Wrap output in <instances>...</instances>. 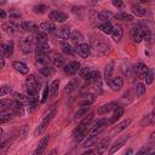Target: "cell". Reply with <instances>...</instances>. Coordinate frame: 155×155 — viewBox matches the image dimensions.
Wrapping results in <instances>:
<instances>
[{
  "instance_id": "cell-56",
  "label": "cell",
  "mask_w": 155,
  "mask_h": 155,
  "mask_svg": "<svg viewBox=\"0 0 155 155\" xmlns=\"http://www.w3.org/2000/svg\"><path fill=\"white\" fill-rule=\"evenodd\" d=\"M6 17H7V13L5 12V10L0 8V18H6Z\"/></svg>"
},
{
  "instance_id": "cell-5",
  "label": "cell",
  "mask_w": 155,
  "mask_h": 155,
  "mask_svg": "<svg viewBox=\"0 0 155 155\" xmlns=\"http://www.w3.org/2000/svg\"><path fill=\"white\" fill-rule=\"evenodd\" d=\"M54 114H56V108L53 107L46 115H45V117L42 119V121L39 124V126H38V128L35 130V134H40V133H42L46 128H47V126L50 125V122L52 121V119H53V116H54Z\"/></svg>"
},
{
  "instance_id": "cell-1",
  "label": "cell",
  "mask_w": 155,
  "mask_h": 155,
  "mask_svg": "<svg viewBox=\"0 0 155 155\" xmlns=\"http://www.w3.org/2000/svg\"><path fill=\"white\" fill-rule=\"evenodd\" d=\"M90 48H91V52L96 56H105V54L111 52L110 44L101 36H96L91 40Z\"/></svg>"
},
{
  "instance_id": "cell-57",
  "label": "cell",
  "mask_w": 155,
  "mask_h": 155,
  "mask_svg": "<svg viewBox=\"0 0 155 155\" xmlns=\"http://www.w3.org/2000/svg\"><path fill=\"white\" fill-rule=\"evenodd\" d=\"M48 155H57V149H53Z\"/></svg>"
},
{
  "instance_id": "cell-35",
  "label": "cell",
  "mask_w": 155,
  "mask_h": 155,
  "mask_svg": "<svg viewBox=\"0 0 155 155\" xmlns=\"http://www.w3.org/2000/svg\"><path fill=\"white\" fill-rule=\"evenodd\" d=\"M114 113H113V116L110 117V120H109V124H114L116 120H119L121 116H122V114H124V108L122 107H117L115 110H113Z\"/></svg>"
},
{
  "instance_id": "cell-30",
  "label": "cell",
  "mask_w": 155,
  "mask_h": 155,
  "mask_svg": "<svg viewBox=\"0 0 155 155\" xmlns=\"http://www.w3.org/2000/svg\"><path fill=\"white\" fill-rule=\"evenodd\" d=\"M39 71H40L41 75H44V76H46V78H50V76H52V75L56 73V68L52 67V65H48V64H47V65L40 68Z\"/></svg>"
},
{
  "instance_id": "cell-37",
  "label": "cell",
  "mask_w": 155,
  "mask_h": 155,
  "mask_svg": "<svg viewBox=\"0 0 155 155\" xmlns=\"http://www.w3.org/2000/svg\"><path fill=\"white\" fill-rule=\"evenodd\" d=\"M98 137H99V134L98 136H91V137H87V139L84 142V148H91V147H93V145H96L97 144V140H98Z\"/></svg>"
},
{
  "instance_id": "cell-47",
  "label": "cell",
  "mask_w": 155,
  "mask_h": 155,
  "mask_svg": "<svg viewBox=\"0 0 155 155\" xmlns=\"http://www.w3.org/2000/svg\"><path fill=\"white\" fill-rule=\"evenodd\" d=\"M33 10H34V12H35V13H45V12H46V10H48V8H47V6H46V5L40 4V5H35V6L33 7Z\"/></svg>"
},
{
  "instance_id": "cell-29",
  "label": "cell",
  "mask_w": 155,
  "mask_h": 155,
  "mask_svg": "<svg viewBox=\"0 0 155 155\" xmlns=\"http://www.w3.org/2000/svg\"><path fill=\"white\" fill-rule=\"evenodd\" d=\"M34 50L36 51V53H48V50H50V45L48 42H39V44H35L34 45Z\"/></svg>"
},
{
  "instance_id": "cell-15",
  "label": "cell",
  "mask_w": 155,
  "mask_h": 155,
  "mask_svg": "<svg viewBox=\"0 0 155 155\" xmlns=\"http://www.w3.org/2000/svg\"><path fill=\"white\" fill-rule=\"evenodd\" d=\"M48 140H50V136H48V134L45 136V137H42V139H41V140L39 142V144H38L36 149L34 150L33 155H42L44 150L46 149V147H47V144H48Z\"/></svg>"
},
{
  "instance_id": "cell-33",
  "label": "cell",
  "mask_w": 155,
  "mask_h": 155,
  "mask_svg": "<svg viewBox=\"0 0 155 155\" xmlns=\"http://www.w3.org/2000/svg\"><path fill=\"white\" fill-rule=\"evenodd\" d=\"M33 41L34 44H39V42H47V34L44 33V31H38L34 34V38H33Z\"/></svg>"
},
{
  "instance_id": "cell-12",
  "label": "cell",
  "mask_w": 155,
  "mask_h": 155,
  "mask_svg": "<svg viewBox=\"0 0 155 155\" xmlns=\"http://www.w3.org/2000/svg\"><path fill=\"white\" fill-rule=\"evenodd\" d=\"M128 137H130V136H122V137H120L116 142H114V144L110 145V149H109L108 154H109V155H113V154H115L117 150H120V149L125 145V143L127 142Z\"/></svg>"
},
{
  "instance_id": "cell-21",
  "label": "cell",
  "mask_w": 155,
  "mask_h": 155,
  "mask_svg": "<svg viewBox=\"0 0 155 155\" xmlns=\"http://www.w3.org/2000/svg\"><path fill=\"white\" fill-rule=\"evenodd\" d=\"M39 28L41 29V31H44V33H53V31H56V24L53 23V22H51V21H45V22H42L40 25H39Z\"/></svg>"
},
{
  "instance_id": "cell-11",
  "label": "cell",
  "mask_w": 155,
  "mask_h": 155,
  "mask_svg": "<svg viewBox=\"0 0 155 155\" xmlns=\"http://www.w3.org/2000/svg\"><path fill=\"white\" fill-rule=\"evenodd\" d=\"M63 70H64V73H65L67 75L73 76V75H75V74L80 70V63H79L78 61H73V62L65 64L64 68H63Z\"/></svg>"
},
{
  "instance_id": "cell-25",
  "label": "cell",
  "mask_w": 155,
  "mask_h": 155,
  "mask_svg": "<svg viewBox=\"0 0 155 155\" xmlns=\"http://www.w3.org/2000/svg\"><path fill=\"white\" fill-rule=\"evenodd\" d=\"M15 114L16 113L13 110H11V109H6V110L0 111V125L4 124V122H7L8 120H11Z\"/></svg>"
},
{
  "instance_id": "cell-2",
  "label": "cell",
  "mask_w": 155,
  "mask_h": 155,
  "mask_svg": "<svg viewBox=\"0 0 155 155\" xmlns=\"http://www.w3.org/2000/svg\"><path fill=\"white\" fill-rule=\"evenodd\" d=\"M92 119H93V113L86 115V116L84 117V120L75 127V130L73 131V136H74L75 142H81V140L86 137V134H87V127H88V125L91 124Z\"/></svg>"
},
{
  "instance_id": "cell-43",
  "label": "cell",
  "mask_w": 155,
  "mask_h": 155,
  "mask_svg": "<svg viewBox=\"0 0 155 155\" xmlns=\"http://www.w3.org/2000/svg\"><path fill=\"white\" fill-rule=\"evenodd\" d=\"M61 48L65 54H71L73 53V48H71L70 44H68V41H61Z\"/></svg>"
},
{
  "instance_id": "cell-8",
  "label": "cell",
  "mask_w": 155,
  "mask_h": 155,
  "mask_svg": "<svg viewBox=\"0 0 155 155\" xmlns=\"http://www.w3.org/2000/svg\"><path fill=\"white\" fill-rule=\"evenodd\" d=\"M48 18L53 23H56V22L62 23V22H64V21L68 19V15L64 13V12H62V11H58V10H52L48 13Z\"/></svg>"
},
{
  "instance_id": "cell-59",
  "label": "cell",
  "mask_w": 155,
  "mask_h": 155,
  "mask_svg": "<svg viewBox=\"0 0 155 155\" xmlns=\"http://www.w3.org/2000/svg\"><path fill=\"white\" fill-rule=\"evenodd\" d=\"M149 155H155V153H151V154H149Z\"/></svg>"
},
{
  "instance_id": "cell-44",
  "label": "cell",
  "mask_w": 155,
  "mask_h": 155,
  "mask_svg": "<svg viewBox=\"0 0 155 155\" xmlns=\"http://www.w3.org/2000/svg\"><path fill=\"white\" fill-rule=\"evenodd\" d=\"M90 109H91V107H81V108L75 113V119L86 116V115H87V111H90Z\"/></svg>"
},
{
  "instance_id": "cell-32",
  "label": "cell",
  "mask_w": 155,
  "mask_h": 155,
  "mask_svg": "<svg viewBox=\"0 0 155 155\" xmlns=\"http://www.w3.org/2000/svg\"><path fill=\"white\" fill-rule=\"evenodd\" d=\"M78 84H79L78 79H71V80L65 85V87H64V94H68V93L73 92V91L78 87Z\"/></svg>"
},
{
  "instance_id": "cell-6",
  "label": "cell",
  "mask_w": 155,
  "mask_h": 155,
  "mask_svg": "<svg viewBox=\"0 0 155 155\" xmlns=\"http://www.w3.org/2000/svg\"><path fill=\"white\" fill-rule=\"evenodd\" d=\"M47 57H48V61L54 67H63L64 65V61L65 59H64L63 54H61L58 51H51V52H48Z\"/></svg>"
},
{
  "instance_id": "cell-54",
  "label": "cell",
  "mask_w": 155,
  "mask_h": 155,
  "mask_svg": "<svg viewBox=\"0 0 155 155\" xmlns=\"http://www.w3.org/2000/svg\"><path fill=\"white\" fill-rule=\"evenodd\" d=\"M113 5H114L115 7H122V6H124V2L120 1V0H113Z\"/></svg>"
},
{
  "instance_id": "cell-23",
  "label": "cell",
  "mask_w": 155,
  "mask_h": 155,
  "mask_svg": "<svg viewBox=\"0 0 155 155\" xmlns=\"http://www.w3.org/2000/svg\"><path fill=\"white\" fill-rule=\"evenodd\" d=\"M12 67L15 68V70H17L19 74H23V75L28 74V71H29L28 65L25 63H23V62H19V61H15L12 63Z\"/></svg>"
},
{
  "instance_id": "cell-18",
  "label": "cell",
  "mask_w": 155,
  "mask_h": 155,
  "mask_svg": "<svg viewBox=\"0 0 155 155\" xmlns=\"http://www.w3.org/2000/svg\"><path fill=\"white\" fill-rule=\"evenodd\" d=\"M19 28L25 30V31H29V33H38L39 31V25L35 24L34 22H22L19 24Z\"/></svg>"
},
{
  "instance_id": "cell-46",
  "label": "cell",
  "mask_w": 155,
  "mask_h": 155,
  "mask_svg": "<svg viewBox=\"0 0 155 155\" xmlns=\"http://www.w3.org/2000/svg\"><path fill=\"white\" fill-rule=\"evenodd\" d=\"M8 16H10L11 19H19L22 17V13H21V11H18L16 8H12V10H10Z\"/></svg>"
},
{
  "instance_id": "cell-42",
  "label": "cell",
  "mask_w": 155,
  "mask_h": 155,
  "mask_svg": "<svg viewBox=\"0 0 155 155\" xmlns=\"http://www.w3.org/2000/svg\"><path fill=\"white\" fill-rule=\"evenodd\" d=\"M114 17L116 18V19H120V21H127V22H130V21H132L133 19V16L132 15H130V13H126V12H121V13H117V15H114Z\"/></svg>"
},
{
  "instance_id": "cell-36",
  "label": "cell",
  "mask_w": 155,
  "mask_h": 155,
  "mask_svg": "<svg viewBox=\"0 0 155 155\" xmlns=\"http://www.w3.org/2000/svg\"><path fill=\"white\" fill-rule=\"evenodd\" d=\"M97 28H98L102 33H104V34H110V33H111V29H113V24H111L110 22H104V23L99 24Z\"/></svg>"
},
{
  "instance_id": "cell-48",
  "label": "cell",
  "mask_w": 155,
  "mask_h": 155,
  "mask_svg": "<svg viewBox=\"0 0 155 155\" xmlns=\"http://www.w3.org/2000/svg\"><path fill=\"white\" fill-rule=\"evenodd\" d=\"M132 12L136 15V16H144L147 13V10L143 8V7H133Z\"/></svg>"
},
{
  "instance_id": "cell-17",
  "label": "cell",
  "mask_w": 155,
  "mask_h": 155,
  "mask_svg": "<svg viewBox=\"0 0 155 155\" xmlns=\"http://www.w3.org/2000/svg\"><path fill=\"white\" fill-rule=\"evenodd\" d=\"M109 145V138H104L103 140H101L98 144H96V149L92 150L94 155H102L105 150H107V147Z\"/></svg>"
},
{
  "instance_id": "cell-24",
  "label": "cell",
  "mask_w": 155,
  "mask_h": 155,
  "mask_svg": "<svg viewBox=\"0 0 155 155\" xmlns=\"http://www.w3.org/2000/svg\"><path fill=\"white\" fill-rule=\"evenodd\" d=\"M113 71H114V61H110L107 65H105V69H104V79L107 81V84H109V81L111 80V75H113Z\"/></svg>"
},
{
  "instance_id": "cell-41",
  "label": "cell",
  "mask_w": 155,
  "mask_h": 155,
  "mask_svg": "<svg viewBox=\"0 0 155 155\" xmlns=\"http://www.w3.org/2000/svg\"><path fill=\"white\" fill-rule=\"evenodd\" d=\"M11 143H12V140L11 139H7V140H5V142H2L0 144V155H6L7 154V150L10 149Z\"/></svg>"
},
{
  "instance_id": "cell-22",
  "label": "cell",
  "mask_w": 155,
  "mask_h": 155,
  "mask_svg": "<svg viewBox=\"0 0 155 155\" xmlns=\"http://www.w3.org/2000/svg\"><path fill=\"white\" fill-rule=\"evenodd\" d=\"M130 36H131L132 41L136 42V44H139V42L143 40V38H142V33H140V29H139L138 25H136V27H133V28L131 29V31H130Z\"/></svg>"
},
{
  "instance_id": "cell-31",
  "label": "cell",
  "mask_w": 155,
  "mask_h": 155,
  "mask_svg": "<svg viewBox=\"0 0 155 155\" xmlns=\"http://www.w3.org/2000/svg\"><path fill=\"white\" fill-rule=\"evenodd\" d=\"M56 35H57L59 39H62V41H67V40L69 39V35H70V28L63 27V28H61V29L56 33Z\"/></svg>"
},
{
  "instance_id": "cell-45",
  "label": "cell",
  "mask_w": 155,
  "mask_h": 155,
  "mask_svg": "<svg viewBox=\"0 0 155 155\" xmlns=\"http://www.w3.org/2000/svg\"><path fill=\"white\" fill-rule=\"evenodd\" d=\"M136 93H137V97H143L144 94H145V85L144 84H142V82H139V84H137V87H136Z\"/></svg>"
},
{
  "instance_id": "cell-20",
  "label": "cell",
  "mask_w": 155,
  "mask_h": 155,
  "mask_svg": "<svg viewBox=\"0 0 155 155\" xmlns=\"http://www.w3.org/2000/svg\"><path fill=\"white\" fill-rule=\"evenodd\" d=\"M110 35H111V38H113V40L115 42H119L121 40V38H122V28H121V25L120 24H114Z\"/></svg>"
},
{
  "instance_id": "cell-9",
  "label": "cell",
  "mask_w": 155,
  "mask_h": 155,
  "mask_svg": "<svg viewBox=\"0 0 155 155\" xmlns=\"http://www.w3.org/2000/svg\"><path fill=\"white\" fill-rule=\"evenodd\" d=\"M34 41H33V38H23L19 40V46H21V50L23 53H30L33 50H34Z\"/></svg>"
},
{
  "instance_id": "cell-51",
  "label": "cell",
  "mask_w": 155,
  "mask_h": 155,
  "mask_svg": "<svg viewBox=\"0 0 155 155\" xmlns=\"http://www.w3.org/2000/svg\"><path fill=\"white\" fill-rule=\"evenodd\" d=\"M11 102H12V99H0V107H4V108L10 109Z\"/></svg>"
},
{
  "instance_id": "cell-27",
  "label": "cell",
  "mask_w": 155,
  "mask_h": 155,
  "mask_svg": "<svg viewBox=\"0 0 155 155\" xmlns=\"http://www.w3.org/2000/svg\"><path fill=\"white\" fill-rule=\"evenodd\" d=\"M1 28H2V30H4L5 33H7V34H13V33L17 31V29L19 28V25H16L13 22H7V23H4V24L1 25Z\"/></svg>"
},
{
  "instance_id": "cell-52",
  "label": "cell",
  "mask_w": 155,
  "mask_h": 155,
  "mask_svg": "<svg viewBox=\"0 0 155 155\" xmlns=\"http://www.w3.org/2000/svg\"><path fill=\"white\" fill-rule=\"evenodd\" d=\"M10 92H11V87H10V86H1V87H0V97L7 94V93H10Z\"/></svg>"
},
{
  "instance_id": "cell-16",
  "label": "cell",
  "mask_w": 155,
  "mask_h": 155,
  "mask_svg": "<svg viewBox=\"0 0 155 155\" xmlns=\"http://www.w3.org/2000/svg\"><path fill=\"white\" fill-rule=\"evenodd\" d=\"M13 50H15V44H13V41H12V40L6 41V42L2 45V54H4V57H6V58L11 57V56L13 54Z\"/></svg>"
},
{
  "instance_id": "cell-49",
  "label": "cell",
  "mask_w": 155,
  "mask_h": 155,
  "mask_svg": "<svg viewBox=\"0 0 155 155\" xmlns=\"http://www.w3.org/2000/svg\"><path fill=\"white\" fill-rule=\"evenodd\" d=\"M144 79H145V84L147 85H150L153 82V79H154V71L151 69H149V71H148V74L145 75Z\"/></svg>"
},
{
  "instance_id": "cell-4",
  "label": "cell",
  "mask_w": 155,
  "mask_h": 155,
  "mask_svg": "<svg viewBox=\"0 0 155 155\" xmlns=\"http://www.w3.org/2000/svg\"><path fill=\"white\" fill-rule=\"evenodd\" d=\"M25 88L28 96H38L40 91V81L34 74H30L25 80Z\"/></svg>"
},
{
  "instance_id": "cell-26",
  "label": "cell",
  "mask_w": 155,
  "mask_h": 155,
  "mask_svg": "<svg viewBox=\"0 0 155 155\" xmlns=\"http://www.w3.org/2000/svg\"><path fill=\"white\" fill-rule=\"evenodd\" d=\"M130 124H131V119H125V120H122L120 124H117V125H116V127H114V128H113L111 133H120L121 131L126 130V128L130 126Z\"/></svg>"
},
{
  "instance_id": "cell-50",
  "label": "cell",
  "mask_w": 155,
  "mask_h": 155,
  "mask_svg": "<svg viewBox=\"0 0 155 155\" xmlns=\"http://www.w3.org/2000/svg\"><path fill=\"white\" fill-rule=\"evenodd\" d=\"M149 154H150V148L149 147H143L136 153V155H149Z\"/></svg>"
},
{
  "instance_id": "cell-13",
  "label": "cell",
  "mask_w": 155,
  "mask_h": 155,
  "mask_svg": "<svg viewBox=\"0 0 155 155\" xmlns=\"http://www.w3.org/2000/svg\"><path fill=\"white\" fill-rule=\"evenodd\" d=\"M117 107H119V105H117L116 103H114V102H110V103L103 104V105L98 107V109H97V114H98V115H105L107 113L115 110Z\"/></svg>"
},
{
  "instance_id": "cell-39",
  "label": "cell",
  "mask_w": 155,
  "mask_h": 155,
  "mask_svg": "<svg viewBox=\"0 0 155 155\" xmlns=\"http://www.w3.org/2000/svg\"><path fill=\"white\" fill-rule=\"evenodd\" d=\"M154 113H151L150 115H145V116H143L142 117V120H140V126H143V127H145V126H149V125H151L153 122H154Z\"/></svg>"
},
{
  "instance_id": "cell-40",
  "label": "cell",
  "mask_w": 155,
  "mask_h": 155,
  "mask_svg": "<svg viewBox=\"0 0 155 155\" xmlns=\"http://www.w3.org/2000/svg\"><path fill=\"white\" fill-rule=\"evenodd\" d=\"M111 17H114V15L111 12H109V11H102V12L98 13V18L101 21H103V23L104 22H110V18Z\"/></svg>"
},
{
  "instance_id": "cell-7",
  "label": "cell",
  "mask_w": 155,
  "mask_h": 155,
  "mask_svg": "<svg viewBox=\"0 0 155 155\" xmlns=\"http://www.w3.org/2000/svg\"><path fill=\"white\" fill-rule=\"evenodd\" d=\"M73 51H74L78 56H80L81 58H87V57L91 54L90 45H88V44H85V42H81V44L76 45Z\"/></svg>"
},
{
  "instance_id": "cell-60",
  "label": "cell",
  "mask_w": 155,
  "mask_h": 155,
  "mask_svg": "<svg viewBox=\"0 0 155 155\" xmlns=\"http://www.w3.org/2000/svg\"><path fill=\"white\" fill-rule=\"evenodd\" d=\"M65 155H70V154H65Z\"/></svg>"
},
{
  "instance_id": "cell-10",
  "label": "cell",
  "mask_w": 155,
  "mask_h": 155,
  "mask_svg": "<svg viewBox=\"0 0 155 155\" xmlns=\"http://www.w3.org/2000/svg\"><path fill=\"white\" fill-rule=\"evenodd\" d=\"M133 71H134V74H136L137 78H139V79H144L145 75H147L148 71H149V68H148L147 64H144V63H142V62H138V63L134 64V67H133Z\"/></svg>"
},
{
  "instance_id": "cell-55",
  "label": "cell",
  "mask_w": 155,
  "mask_h": 155,
  "mask_svg": "<svg viewBox=\"0 0 155 155\" xmlns=\"http://www.w3.org/2000/svg\"><path fill=\"white\" fill-rule=\"evenodd\" d=\"M5 65V57L2 53H0V69H2Z\"/></svg>"
},
{
  "instance_id": "cell-38",
  "label": "cell",
  "mask_w": 155,
  "mask_h": 155,
  "mask_svg": "<svg viewBox=\"0 0 155 155\" xmlns=\"http://www.w3.org/2000/svg\"><path fill=\"white\" fill-rule=\"evenodd\" d=\"M93 102H94V96L93 94H86V96H84L82 101L80 102V105L81 107H90Z\"/></svg>"
},
{
  "instance_id": "cell-34",
  "label": "cell",
  "mask_w": 155,
  "mask_h": 155,
  "mask_svg": "<svg viewBox=\"0 0 155 155\" xmlns=\"http://www.w3.org/2000/svg\"><path fill=\"white\" fill-rule=\"evenodd\" d=\"M58 87H59V80H53L50 86H48V92L51 97H56L58 93Z\"/></svg>"
},
{
  "instance_id": "cell-19",
  "label": "cell",
  "mask_w": 155,
  "mask_h": 155,
  "mask_svg": "<svg viewBox=\"0 0 155 155\" xmlns=\"http://www.w3.org/2000/svg\"><path fill=\"white\" fill-rule=\"evenodd\" d=\"M109 86L111 87L113 91H120L124 86V80L121 76H115V78H111V80L109 81Z\"/></svg>"
},
{
  "instance_id": "cell-3",
  "label": "cell",
  "mask_w": 155,
  "mask_h": 155,
  "mask_svg": "<svg viewBox=\"0 0 155 155\" xmlns=\"http://www.w3.org/2000/svg\"><path fill=\"white\" fill-rule=\"evenodd\" d=\"M80 76L86 81V84H92V82H97L101 80V73L98 70L91 69L88 67H84L80 68Z\"/></svg>"
},
{
  "instance_id": "cell-28",
  "label": "cell",
  "mask_w": 155,
  "mask_h": 155,
  "mask_svg": "<svg viewBox=\"0 0 155 155\" xmlns=\"http://www.w3.org/2000/svg\"><path fill=\"white\" fill-rule=\"evenodd\" d=\"M69 39H70L73 42H75L76 45H79V44H81V41L84 40V35H82L79 30H70Z\"/></svg>"
},
{
  "instance_id": "cell-53",
  "label": "cell",
  "mask_w": 155,
  "mask_h": 155,
  "mask_svg": "<svg viewBox=\"0 0 155 155\" xmlns=\"http://www.w3.org/2000/svg\"><path fill=\"white\" fill-rule=\"evenodd\" d=\"M47 93H48V86H46L45 90H44L42 98H41V103H45V102H46V99H47Z\"/></svg>"
},
{
  "instance_id": "cell-14",
  "label": "cell",
  "mask_w": 155,
  "mask_h": 155,
  "mask_svg": "<svg viewBox=\"0 0 155 155\" xmlns=\"http://www.w3.org/2000/svg\"><path fill=\"white\" fill-rule=\"evenodd\" d=\"M138 27H139V29H140L143 40H145L147 42H150V40H151V31H150L148 24H147L145 22H140V23L138 24Z\"/></svg>"
},
{
  "instance_id": "cell-58",
  "label": "cell",
  "mask_w": 155,
  "mask_h": 155,
  "mask_svg": "<svg viewBox=\"0 0 155 155\" xmlns=\"http://www.w3.org/2000/svg\"><path fill=\"white\" fill-rule=\"evenodd\" d=\"M131 154H132V150H131V149H128V150H127V153H126L125 155H131Z\"/></svg>"
}]
</instances>
